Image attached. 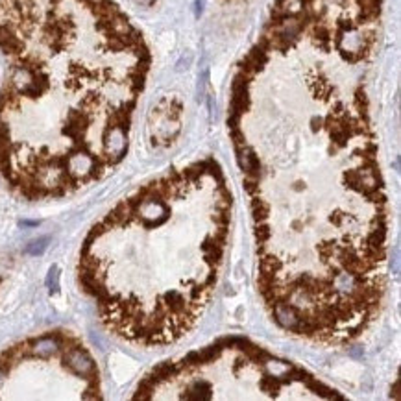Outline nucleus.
<instances>
[{
	"instance_id": "7ed1b4c3",
	"label": "nucleus",
	"mask_w": 401,
	"mask_h": 401,
	"mask_svg": "<svg viewBox=\"0 0 401 401\" xmlns=\"http://www.w3.org/2000/svg\"><path fill=\"white\" fill-rule=\"evenodd\" d=\"M100 372L78 337L48 331L0 353V399H100Z\"/></svg>"
},
{
	"instance_id": "f257e3e1",
	"label": "nucleus",
	"mask_w": 401,
	"mask_h": 401,
	"mask_svg": "<svg viewBox=\"0 0 401 401\" xmlns=\"http://www.w3.org/2000/svg\"><path fill=\"white\" fill-rule=\"evenodd\" d=\"M0 176L26 200L94 183L128 150L148 54L111 0H0Z\"/></svg>"
},
{
	"instance_id": "f03ea898",
	"label": "nucleus",
	"mask_w": 401,
	"mask_h": 401,
	"mask_svg": "<svg viewBox=\"0 0 401 401\" xmlns=\"http://www.w3.org/2000/svg\"><path fill=\"white\" fill-rule=\"evenodd\" d=\"M230 220L231 193L213 159L120 200L80 250V287L102 323L139 346L187 335L215 292Z\"/></svg>"
}]
</instances>
